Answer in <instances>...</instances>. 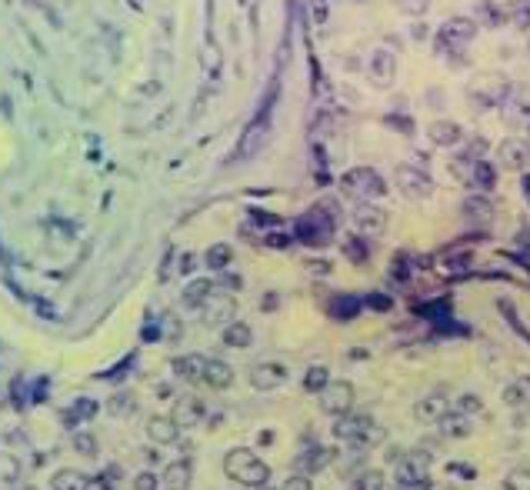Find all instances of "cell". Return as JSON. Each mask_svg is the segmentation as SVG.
I'll return each instance as SVG.
<instances>
[{
  "mask_svg": "<svg viewBox=\"0 0 530 490\" xmlns=\"http://www.w3.org/2000/svg\"><path fill=\"white\" fill-rule=\"evenodd\" d=\"M224 470H227L230 480H237V484H244V487H264L267 480H270V470L267 464L251 454V450H230L227 461H224Z\"/></svg>",
  "mask_w": 530,
  "mask_h": 490,
  "instance_id": "obj_1",
  "label": "cell"
},
{
  "mask_svg": "<svg viewBox=\"0 0 530 490\" xmlns=\"http://www.w3.org/2000/svg\"><path fill=\"white\" fill-rule=\"evenodd\" d=\"M337 220H340V207L330 204V214H324V204H317L314 210H307V217H301L297 237L303 244H310V247H324L330 240V233H333V227H337Z\"/></svg>",
  "mask_w": 530,
  "mask_h": 490,
  "instance_id": "obj_2",
  "label": "cell"
},
{
  "mask_svg": "<svg viewBox=\"0 0 530 490\" xmlns=\"http://www.w3.org/2000/svg\"><path fill=\"white\" fill-rule=\"evenodd\" d=\"M333 434L340 440H347L353 450H367V447H374V443H380L383 440V427H377L370 417H340V424L333 427Z\"/></svg>",
  "mask_w": 530,
  "mask_h": 490,
  "instance_id": "obj_3",
  "label": "cell"
},
{
  "mask_svg": "<svg viewBox=\"0 0 530 490\" xmlns=\"http://www.w3.org/2000/svg\"><path fill=\"white\" fill-rule=\"evenodd\" d=\"M340 187L347 194H353V197H360V201H377V197L387 194V183H383V177L374 167H353V170H347L340 177Z\"/></svg>",
  "mask_w": 530,
  "mask_h": 490,
  "instance_id": "obj_4",
  "label": "cell"
},
{
  "mask_svg": "<svg viewBox=\"0 0 530 490\" xmlns=\"http://www.w3.org/2000/svg\"><path fill=\"white\" fill-rule=\"evenodd\" d=\"M353 400H357V394H353V387L347 384V381H330L327 387L320 390V407L327 413H333V417H344V413L353 411Z\"/></svg>",
  "mask_w": 530,
  "mask_h": 490,
  "instance_id": "obj_5",
  "label": "cell"
},
{
  "mask_svg": "<svg viewBox=\"0 0 530 490\" xmlns=\"http://www.w3.org/2000/svg\"><path fill=\"white\" fill-rule=\"evenodd\" d=\"M397 187H401V194H404L407 201H427L430 194H433V181H430L424 170H417V167H397Z\"/></svg>",
  "mask_w": 530,
  "mask_h": 490,
  "instance_id": "obj_6",
  "label": "cell"
},
{
  "mask_svg": "<svg viewBox=\"0 0 530 490\" xmlns=\"http://www.w3.org/2000/svg\"><path fill=\"white\" fill-rule=\"evenodd\" d=\"M397 490H427V454L407 457L397 470Z\"/></svg>",
  "mask_w": 530,
  "mask_h": 490,
  "instance_id": "obj_7",
  "label": "cell"
},
{
  "mask_svg": "<svg viewBox=\"0 0 530 490\" xmlns=\"http://www.w3.org/2000/svg\"><path fill=\"white\" fill-rule=\"evenodd\" d=\"M474 34H477L474 21L454 17L451 24H444V30H440V51H460L467 40H474Z\"/></svg>",
  "mask_w": 530,
  "mask_h": 490,
  "instance_id": "obj_8",
  "label": "cell"
},
{
  "mask_svg": "<svg viewBox=\"0 0 530 490\" xmlns=\"http://www.w3.org/2000/svg\"><path fill=\"white\" fill-rule=\"evenodd\" d=\"M353 224H357V231L364 233V237H380V233L387 231V214L374 204H364L357 207V214H353Z\"/></svg>",
  "mask_w": 530,
  "mask_h": 490,
  "instance_id": "obj_9",
  "label": "cell"
},
{
  "mask_svg": "<svg viewBox=\"0 0 530 490\" xmlns=\"http://www.w3.org/2000/svg\"><path fill=\"white\" fill-rule=\"evenodd\" d=\"M394 74H397V57H394V51H387V47L374 51V57H370V77H374V83L387 87L394 80Z\"/></svg>",
  "mask_w": 530,
  "mask_h": 490,
  "instance_id": "obj_10",
  "label": "cell"
},
{
  "mask_svg": "<svg viewBox=\"0 0 530 490\" xmlns=\"http://www.w3.org/2000/svg\"><path fill=\"white\" fill-rule=\"evenodd\" d=\"M287 381V367L283 363H257L251 374V384L257 390H274Z\"/></svg>",
  "mask_w": 530,
  "mask_h": 490,
  "instance_id": "obj_11",
  "label": "cell"
},
{
  "mask_svg": "<svg viewBox=\"0 0 530 490\" xmlns=\"http://www.w3.org/2000/svg\"><path fill=\"white\" fill-rule=\"evenodd\" d=\"M497 157H501V164H504V167H510V170H520V167L530 160V147L520 140V137H507L504 144L497 147Z\"/></svg>",
  "mask_w": 530,
  "mask_h": 490,
  "instance_id": "obj_12",
  "label": "cell"
},
{
  "mask_svg": "<svg viewBox=\"0 0 530 490\" xmlns=\"http://www.w3.org/2000/svg\"><path fill=\"white\" fill-rule=\"evenodd\" d=\"M447 390H433L427 394L420 404H417V417L420 420H444V413H447Z\"/></svg>",
  "mask_w": 530,
  "mask_h": 490,
  "instance_id": "obj_13",
  "label": "cell"
},
{
  "mask_svg": "<svg viewBox=\"0 0 530 490\" xmlns=\"http://www.w3.org/2000/svg\"><path fill=\"white\" fill-rule=\"evenodd\" d=\"M203 420V404L197 397H184L177 400V411H174V424L177 427H194Z\"/></svg>",
  "mask_w": 530,
  "mask_h": 490,
  "instance_id": "obj_14",
  "label": "cell"
},
{
  "mask_svg": "<svg viewBox=\"0 0 530 490\" xmlns=\"http://www.w3.org/2000/svg\"><path fill=\"white\" fill-rule=\"evenodd\" d=\"M430 140L437 147H454V144L464 140V133H460V127H457L454 120H433L430 124Z\"/></svg>",
  "mask_w": 530,
  "mask_h": 490,
  "instance_id": "obj_15",
  "label": "cell"
},
{
  "mask_svg": "<svg viewBox=\"0 0 530 490\" xmlns=\"http://www.w3.org/2000/svg\"><path fill=\"white\" fill-rule=\"evenodd\" d=\"M203 313H207V324H224L234 313V300L220 297V294H210V300L203 304Z\"/></svg>",
  "mask_w": 530,
  "mask_h": 490,
  "instance_id": "obj_16",
  "label": "cell"
},
{
  "mask_svg": "<svg viewBox=\"0 0 530 490\" xmlns=\"http://www.w3.org/2000/svg\"><path fill=\"white\" fill-rule=\"evenodd\" d=\"M147 434H151V440H157V443H174L177 434H180V427L174 424V417H153Z\"/></svg>",
  "mask_w": 530,
  "mask_h": 490,
  "instance_id": "obj_17",
  "label": "cell"
},
{
  "mask_svg": "<svg viewBox=\"0 0 530 490\" xmlns=\"http://www.w3.org/2000/svg\"><path fill=\"white\" fill-rule=\"evenodd\" d=\"M203 384H210V387H230L234 384V370L220 361H207V367H203Z\"/></svg>",
  "mask_w": 530,
  "mask_h": 490,
  "instance_id": "obj_18",
  "label": "cell"
},
{
  "mask_svg": "<svg viewBox=\"0 0 530 490\" xmlns=\"http://www.w3.org/2000/svg\"><path fill=\"white\" fill-rule=\"evenodd\" d=\"M167 490H187L190 487V461H177L167 467Z\"/></svg>",
  "mask_w": 530,
  "mask_h": 490,
  "instance_id": "obj_19",
  "label": "cell"
},
{
  "mask_svg": "<svg viewBox=\"0 0 530 490\" xmlns=\"http://www.w3.org/2000/svg\"><path fill=\"white\" fill-rule=\"evenodd\" d=\"M203 367H207V357H180L174 363V370L184 377V381H203Z\"/></svg>",
  "mask_w": 530,
  "mask_h": 490,
  "instance_id": "obj_20",
  "label": "cell"
},
{
  "mask_svg": "<svg viewBox=\"0 0 530 490\" xmlns=\"http://www.w3.org/2000/svg\"><path fill=\"white\" fill-rule=\"evenodd\" d=\"M210 294H214V284H210V281H194V284L184 290V304H187V307H203V304L210 300Z\"/></svg>",
  "mask_w": 530,
  "mask_h": 490,
  "instance_id": "obj_21",
  "label": "cell"
},
{
  "mask_svg": "<svg viewBox=\"0 0 530 490\" xmlns=\"http://www.w3.org/2000/svg\"><path fill=\"white\" fill-rule=\"evenodd\" d=\"M330 461H333V450H327V447H317V450L303 454L301 461H297V467H301V470H310V474H317V470H324Z\"/></svg>",
  "mask_w": 530,
  "mask_h": 490,
  "instance_id": "obj_22",
  "label": "cell"
},
{
  "mask_svg": "<svg viewBox=\"0 0 530 490\" xmlns=\"http://www.w3.org/2000/svg\"><path fill=\"white\" fill-rule=\"evenodd\" d=\"M464 214H467V220H487L490 214H494V204L487 201V197H467L464 201Z\"/></svg>",
  "mask_w": 530,
  "mask_h": 490,
  "instance_id": "obj_23",
  "label": "cell"
},
{
  "mask_svg": "<svg viewBox=\"0 0 530 490\" xmlns=\"http://www.w3.org/2000/svg\"><path fill=\"white\" fill-rule=\"evenodd\" d=\"M470 183H477L480 190H490V187L497 183V170H494V164H490V160H477V164H474V177H470Z\"/></svg>",
  "mask_w": 530,
  "mask_h": 490,
  "instance_id": "obj_24",
  "label": "cell"
},
{
  "mask_svg": "<svg viewBox=\"0 0 530 490\" xmlns=\"http://www.w3.org/2000/svg\"><path fill=\"white\" fill-rule=\"evenodd\" d=\"M224 344H227V347H237V350L247 347V344H251V327H247V324H230L227 331H224Z\"/></svg>",
  "mask_w": 530,
  "mask_h": 490,
  "instance_id": "obj_25",
  "label": "cell"
},
{
  "mask_svg": "<svg viewBox=\"0 0 530 490\" xmlns=\"http://www.w3.org/2000/svg\"><path fill=\"white\" fill-rule=\"evenodd\" d=\"M351 490H383V474L380 470H364L353 477Z\"/></svg>",
  "mask_w": 530,
  "mask_h": 490,
  "instance_id": "obj_26",
  "label": "cell"
},
{
  "mask_svg": "<svg viewBox=\"0 0 530 490\" xmlns=\"http://www.w3.org/2000/svg\"><path fill=\"white\" fill-rule=\"evenodd\" d=\"M504 490H530V467H517L510 470L504 480Z\"/></svg>",
  "mask_w": 530,
  "mask_h": 490,
  "instance_id": "obj_27",
  "label": "cell"
},
{
  "mask_svg": "<svg viewBox=\"0 0 530 490\" xmlns=\"http://www.w3.org/2000/svg\"><path fill=\"white\" fill-rule=\"evenodd\" d=\"M327 384H330L327 367H310V370H307V377H303V387H307V390H324Z\"/></svg>",
  "mask_w": 530,
  "mask_h": 490,
  "instance_id": "obj_28",
  "label": "cell"
},
{
  "mask_svg": "<svg viewBox=\"0 0 530 490\" xmlns=\"http://www.w3.org/2000/svg\"><path fill=\"white\" fill-rule=\"evenodd\" d=\"M357 310H360V300H357V297H337V304H333V317H337V320H351Z\"/></svg>",
  "mask_w": 530,
  "mask_h": 490,
  "instance_id": "obj_29",
  "label": "cell"
},
{
  "mask_svg": "<svg viewBox=\"0 0 530 490\" xmlns=\"http://www.w3.org/2000/svg\"><path fill=\"white\" fill-rule=\"evenodd\" d=\"M207 263H210L214 270L227 267V263H230V247H227V244H217V247H210V250H207Z\"/></svg>",
  "mask_w": 530,
  "mask_h": 490,
  "instance_id": "obj_30",
  "label": "cell"
},
{
  "mask_svg": "<svg viewBox=\"0 0 530 490\" xmlns=\"http://www.w3.org/2000/svg\"><path fill=\"white\" fill-rule=\"evenodd\" d=\"M344 254L353 260V263H364V260L370 257V250L364 247V240H357V237H351L347 244H344Z\"/></svg>",
  "mask_w": 530,
  "mask_h": 490,
  "instance_id": "obj_31",
  "label": "cell"
},
{
  "mask_svg": "<svg viewBox=\"0 0 530 490\" xmlns=\"http://www.w3.org/2000/svg\"><path fill=\"white\" fill-rule=\"evenodd\" d=\"M57 490H87V484H84L80 474H71V470H67V474L57 477Z\"/></svg>",
  "mask_w": 530,
  "mask_h": 490,
  "instance_id": "obj_32",
  "label": "cell"
},
{
  "mask_svg": "<svg viewBox=\"0 0 530 490\" xmlns=\"http://www.w3.org/2000/svg\"><path fill=\"white\" fill-rule=\"evenodd\" d=\"M477 411H480V397H474V394H464L457 400V413H477Z\"/></svg>",
  "mask_w": 530,
  "mask_h": 490,
  "instance_id": "obj_33",
  "label": "cell"
},
{
  "mask_svg": "<svg viewBox=\"0 0 530 490\" xmlns=\"http://www.w3.org/2000/svg\"><path fill=\"white\" fill-rule=\"evenodd\" d=\"M283 490H314V484L307 474H294L290 480H283Z\"/></svg>",
  "mask_w": 530,
  "mask_h": 490,
  "instance_id": "obj_34",
  "label": "cell"
},
{
  "mask_svg": "<svg viewBox=\"0 0 530 490\" xmlns=\"http://www.w3.org/2000/svg\"><path fill=\"white\" fill-rule=\"evenodd\" d=\"M514 24H517V27H530V0H524V3H517V7H514Z\"/></svg>",
  "mask_w": 530,
  "mask_h": 490,
  "instance_id": "obj_35",
  "label": "cell"
},
{
  "mask_svg": "<svg viewBox=\"0 0 530 490\" xmlns=\"http://www.w3.org/2000/svg\"><path fill=\"white\" fill-rule=\"evenodd\" d=\"M440 424H444V420H440ZM444 427H447V434H454V437H460V434H467V424H464V413H457V417H451V420H447Z\"/></svg>",
  "mask_w": 530,
  "mask_h": 490,
  "instance_id": "obj_36",
  "label": "cell"
},
{
  "mask_svg": "<svg viewBox=\"0 0 530 490\" xmlns=\"http://www.w3.org/2000/svg\"><path fill=\"white\" fill-rule=\"evenodd\" d=\"M310 10H314V21L317 24L327 21V0H310Z\"/></svg>",
  "mask_w": 530,
  "mask_h": 490,
  "instance_id": "obj_37",
  "label": "cell"
},
{
  "mask_svg": "<svg viewBox=\"0 0 530 490\" xmlns=\"http://www.w3.org/2000/svg\"><path fill=\"white\" fill-rule=\"evenodd\" d=\"M134 490H157V477H153V474H140V477L134 480Z\"/></svg>",
  "mask_w": 530,
  "mask_h": 490,
  "instance_id": "obj_38",
  "label": "cell"
},
{
  "mask_svg": "<svg viewBox=\"0 0 530 490\" xmlns=\"http://www.w3.org/2000/svg\"><path fill=\"white\" fill-rule=\"evenodd\" d=\"M77 450H87V454H94L97 450V443H94V437H77Z\"/></svg>",
  "mask_w": 530,
  "mask_h": 490,
  "instance_id": "obj_39",
  "label": "cell"
},
{
  "mask_svg": "<svg viewBox=\"0 0 530 490\" xmlns=\"http://www.w3.org/2000/svg\"><path fill=\"white\" fill-rule=\"evenodd\" d=\"M517 387H520V397H524L520 404H524V407H530V377H524V381H520Z\"/></svg>",
  "mask_w": 530,
  "mask_h": 490,
  "instance_id": "obj_40",
  "label": "cell"
},
{
  "mask_svg": "<svg viewBox=\"0 0 530 490\" xmlns=\"http://www.w3.org/2000/svg\"><path fill=\"white\" fill-rule=\"evenodd\" d=\"M427 3H430V0H407L404 7H407V10H410V14H414V10L420 14V10H427Z\"/></svg>",
  "mask_w": 530,
  "mask_h": 490,
  "instance_id": "obj_41",
  "label": "cell"
},
{
  "mask_svg": "<svg viewBox=\"0 0 530 490\" xmlns=\"http://www.w3.org/2000/svg\"><path fill=\"white\" fill-rule=\"evenodd\" d=\"M267 244H270V247H287L290 240H287V237H280V233H270V237H267Z\"/></svg>",
  "mask_w": 530,
  "mask_h": 490,
  "instance_id": "obj_42",
  "label": "cell"
},
{
  "mask_svg": "<svg viewBox=\"0 0 530 490\" xmlns=\"http://www.w3.org/2000/svg\"><path fill=\"white\" fill-rule=\"evenodd\" d=\"M370 304H374V307H390V300H387V297H370Z\"/></svg>",
  "mask_w": 530,
  "mask_h": 490,
  "instance_id": "obj_43",
  "label": "cell"
},
{
  "mask_svg": "<svg viewBox=\"0 0 530 490\" xmlns=\"http://www.w3.org/2000/svg\"><path fill=\"white\" fill-rule=\"evenodd\" d=\"M524 187H527V197H530V174H527V177H524Z\"/></svg>",
  "mask_w": 530,
  "mask_h": 490,
  "instance_id": "obj_44",
  "label": "cell"
},
{
  "mask_svg": "<svg viewBox=\"0 0 530 490\" xmlns=\"http://www.w3.org/2000/svg\"><path fill=\"white\" fill-rule=\"evenodd\" d=\"M257 490H274V487H267V484H264V487H257Z\"/></svg>",
  "mask_w": 530,
  "mask_h": 490,
  "instance_id": "obj_45",
  "label": "cell"
}]
</instances>
